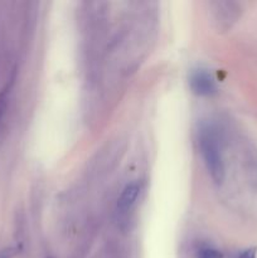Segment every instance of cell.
<instances>
[{"label": "cell", "instance_id": "obj_4", "mask_svg": "<svg viewBox=\"0 0 257 258\" xmlns=\"http://www.w3.org/2000/svg\"><path fill=\"white\" fill-rule=\"evenodd\" d=\"M198 258H223L221 251L211 247H204L198 251Z\"/></svg>", "mask_w": 257, "mask_h": 258}, {"label": "cell", "instance_id": "obj_7", "mask_svg": "<svg viewBox=\"0 0 257 258\" xmlns=\"http://www.w3.org/2000/svg\"><path fill=\"white\" fill-rule=\"evenodd\" d=\"M14 256V249L13 248H5L0 251V258H12Z\"/></svg>", "mask_w": 257, "mask_h": 258}, {"label": "cell", "instance_id": "obj_5", "mask_svg": "<svg viewBox=\"0 0 257 258\" xmlns=\"http://www.w3.org/2000/svg\"><path fill=\"white\" fill-rule=\"evenodd\" d=\"M10 86H12V81H10L9 85H8L7 87H5L4 90H2V92H0V122H2L3 117H4L5 110H7V106H8V93H9Z\"/></svg>", "mask_w": 257, "mask_h": 258}, {"label": "cell", "instance_id": "obj_6", "mask_svg": "<svg viewBox=\"0 0 257 258\" xmlns=\"http://www.w3.org/2000/svg\"><path fill=\"white\" fill-rule=\"evenodd\" d=\"M237 258H256V248H248L242 251Z\"/></svg>", "mask_w": 257, "mask_h": 258}, {"label": "cell", "instance_id": "obj_3", "mask_svg": "<svg viewBox=\"0 0 257 258\" xmlns=\"http://www.w3.org/2000/svg\"><path fill=\"white\" fill-rule=\"evenodd\" d=\"M139 194H140V186H139V184H128V185L122 190L120 198H118V209H120V211H127V209H130L131 207L135 204Z\"/></svg>", "mask_w": 257, "mask_h": 258}, {"label": "cell", "instance_id": "obj_1", "mask_svg": "<svg viewBox=\"0 0 257 258\" xmlns=\"http://www.w3.org/2000/svg\"><path fill=\"white\" fill-rule=\"evenodd\" d=\"M199 148L203 156L204 164L209 175L216 183H222L226 175L223 158H222L221 148L218 140L211 130H202L199 136Z\"/></svg>", "mask_w": 257, "mask_h": 258}, {"label": "cell", "instance_id": "obj_2", "mask_svg": "<svg viewBox=\"0 0 257 258\" xmlns=\"http://www.w3.org/2000/svg\"><path fill=\"white\" fill-rule=\"evenodd\" d=\"M191 91L198 96H212L217 92V86L212 76L204 70H196L189 77Z\"/></svg>", "mask_w": 257, "mask_h": 258}]
</instances>
